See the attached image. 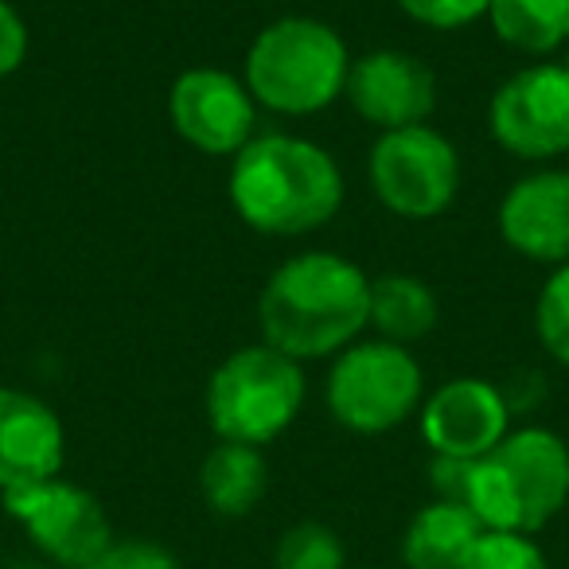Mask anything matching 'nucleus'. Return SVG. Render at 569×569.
I'll return each instance as SVG.
<instances>
[{"label": "nucleus", "mask_w": 569, "mask_h": 569, "mask_svg": "<svg viewBox=\"0 0 569 569\" xmlns=\"http://www.w3.org/2000/svg\"><path fill=\"white\" fill-rule=\"evenodd\" d=\"M258 325L261 340L297 363L340 356L371 328V277L343 253L305 250L266 281Z\"/></svg>", "instance_id": "nucleus-1"}, {"label": "nucleus", "mask_w": 569, "mask_h": 569, "mask_svg": "<svg viewBox=\"0 0 569 569\" xmlns=\"http://www.w3.org/2000/svg\"><path fill=\"white\" fill-rule=\"evenodd\" d=\"M230 203L261 234L301 238L336 219L343 176L332 152L309 137L266 133L230 157Z\"/></svg>", "instance_id": "nucleus-2"}, {"label": "nucleus", "mask_w": 569, "mask_h": 569, "mask_svg": "<svg viewBox=\"0 0 569 569\" xmlns=\"http://www.w3.org/2000/svg\"><path fill=\"white\" fill-rule=\"evenodd\" d=\"M457 503L483 530L538 535L569 503V445L553 429H511L488 457L468 460Z\"/></svg>", "instance_id": "nucleus-3"}, {"label": "nucleus", "mask_w": 569, "mask_h": 569, "mask_svg": "<svg viewBox=\"0 0 569 569\" xmlns=\"http://www.w3.org/2000/svg\"><path fill=\"white\" fill-rule=\"evenodd\" d=\"M351 51L332 24L312 17H281L253 36L242 82L253 102L289 118H309L343 98Z\"/></svg>", "instance_id": "nucleus-4"}, {"label": "nucleus", "mask_w": 569, "mask_h": 569, "mask_svg": "<svg viewBox=\"0 0 569 569\" xmlns=\"http://www.w3.org/2000/svg\"><path fill=\"white\" fill-rule=\"evenodd\" d=\"M305 395V367L261 340L230 351L214 367L207 382V421L219 441L261 449L293 426Z\"/></svg>", "instance_id": "nucleus-5"}, {"label": "nucleus", "mask_w": 569, "mask_h": 569, "mask_svg": "<svg viewBox=\"0 0 569 569\" xmlns=\"http://www.w3.org/2000/svg\"><path fill=\"white\" fill-rule=\"evenodd\" d=\"M328 410L343 429L379 437L410 421L426 402L421 363L410 348L387 340H356L328 371Z\"/></svg>", "instance_id": "nucleus-6"}, {"label": "nucleus", "mask_w": 569, "mask_h": 569, "mask_svg": "<svg viewBox=\"0 0 569 569\" xmlns=\"http://www.w3.org/2000/svg\"><path fill=\"white\" fill-rule=\"evenodd\" d=\"M367 176L387 211L426 222L452 207L460 191V157L433 126H410L379 133L371 144Z\"/></svg>", "instance_id": "nucleus-7"}, {"label": "nucleus", "mask_w": 569, "mask_h": 569, "mask_svg": "<svg viewBox=\"0 0 569 569\" xmlns=\"http://www.w3.org/2000/svg\"><path fill=\"white\" fill-rule=\"evenodd\" d=\"M0 496H4V511L24 527L32 546L56 569L90 566L113 542L110 515L82 483L56 476V480L0 491Z\"/></svg>", "instance_id": "nucleus-8"}, {"label": "nucleus", "mask_w": 569, "mask_h": 569, "mask_svg": "<svg viewBox=\"0 0 569 569\" xmlns=\"http://www.w3.org/2000/svg\"><path fill=\"white\" fill-rule=\"evenodd\" d=\"M488 129L519 160L569 152V63H530L491 94Z\"/></svg>", "instance_id": "nucleus-9"}, {"label": "nucleus", "mask_w": 569, "mask_h": 569, "mask_svg": "<svg viewBox=\"0 0 569 569\" xmlns=\"http://www.w3.org/2000/svg\"><path fill=\"white\" fill-rule=\"evenodd\" d=\"M168 118L176 133L207 157H238L258 137V102L242 79L219 67L183 71L168 90Z\"/></svg>", "instance_id": "nucleus-10"}, {"label": "nucleus", "mask_w": 569, "mask_h": 569, "mask_svg": "<svg viewBox=\"0 0 569 569\" xmlns=\"http://www.w3.org/2000/svg\"><path fill=\"white\" fill-rule=\"evenodd\" d=\"M348 102L356 113L379 133L395 129L429 126L437 110V79L421 59L410 51L379 48L351 59L348 71Z\"/></svg>", "instance_id": "nucleus-11"}, {"label": "nucleus", "mask_w": 569, "mask_h": 569, "mask_svg": "<svg viewBox=\"0 0 569 569\" xmlns=\"http://www.w3.org/2000/svg\"><path fill=\"white\" fill-rule=\"evenodd\" d=\"M421 437L433 457L480 460L511 433V406L496 382L452 379L421 402Z\"/></svg>", "instance_id": "nucleus-12"}, {"label": "nucleus", "mask_w": 569, "mask_h": 569, "mask_svg": "<svg viewBox=\"0 0 569 569\" xmlns=\"http://www.w3.org/2000/svg\"><path fill=\"white\" fill-rule=\"evenodd\" d=\"M67 433L40 395L0 387V491L63 476Z\"/></svg>", "instance_id": "nucleus-13"}, {"label": "nucleus", "mask_w": 569, "mask_h": 569, "mask_svg": "<svg viewBox=\"0 0 569 569\" xmlns=\"http://www.w3.org/2000/svg\"><path fill=\"white\" fill-rule=\"evenodd\" d=\"M499 234L519 258L569 261V172L542 168L515 183L499 203Z\"/></svg>", "instance_id": "nucleus-14"}, {"label": "nucleus", "mask_w": 569, "mask_h": 569, "mask_svg": "<svg viewBox=\"0 0 569 569\" xmlns=\"http://www.w3.org/2000/svg\"><path fill=\"white\" fill-rule=\"evenodd\" d=\"M483 527L457 499H433L410 519L402 535L406 569H460L472 546L480 542Z\"/></svg>", "instance_id": "nucleus-15"}, {"label": "nucleus", "mask_w": 569, "mask_h": 569, "mask_svg": "<svg viewBox=\"0 0 569 569\" xmlns=\"http://www.w3.org/2000/svg\"><path fill=\"white\" fill-rule=\"evenodd\" d=\"M269 488V468L261 449L238 441H219L199 465V491L207 507L222 519H242L261 503Z\"/></svg>", "instance_id": "nucleus-16"}, {"label": "nucleus", "mask_w": 569, "mask_h": 569, "mask_svg": "<svg viewBox=\"0 0 569 569\" xmlns=\"http://www.w3.org/2000/svg\"><path fill=\"white\" fill-rule=\"evenodd\" d=\"M441 320L433 289L421 277L410 273H382L371 277V328L379 340L410 348L426 340Z\"/></svg>", "instance_id": "nucleus-17"}, {"label": "nucleus", "mask_w": 569, "mask_h": 569, "mask_svg": "<svg viewBox=\"0 0 569 569\" xmlns=\"http://www.w3.org/2000/svg\"><path fill=\"white\" fill-rule=\"evenodd\" d=\"M496 36L527 56H553L569 43V0H491Z\"/></svg>", "instance_id": "nucleus-18"}, {"label": "nucleus", "mask_w": 569, "mask_h": 569, "mask_svg": "<svg viewBox=\"0 0 569 569\" xmlns=\"http://www.w3.org/2000/svg\"><path fill=\"white\" fill-rule=\"evenodd\" d=\"M273 569H348V550L325 522H297L277 538Z\"/></svg>", "instance_id": "nucleus-19"}, {"label": "nucleus", "mask_w": 569, "mask_h": 569, "mask_svg": "<svg viewBox=\"0 0 569 569\" xmlns=\"http://www.w3.org/2000/svg\"><path fill=\"white\" fill-rule=\"evenodd\" d=\"M535 328L553 363L569 367V261L546 277L542 293H538Z\"/></svg>", "instance_id": "nucleus-20"}, {"label": "nucleus", "mask_w": 569, "mask_h": 569, "mask_svg": "<svg viewBox=\"0 0 569 569\" xmlns=\"http://www.w3.org/2000/svg\"><path fill=\"white\" fill-rule=\"evenodd\" d=\"M460 569H550V561H546L542 546L535 542V535L483 530Z\"/></svg>", "instance_id": "nucleus-21"}, {"label": "nucleus", "mask_w": 569, "mask_h": 569, "mask_svg": "<svg viewBox=\"0 0 569 569\" xmlns=\"http://www.w3.org/2000/svg\"><path fill=\"white\" fill-rule=\"evenodd\" d=\"M491 0H398V9L421 28H437V32H457L468 28L472 20L488 17Z\"/></svg>", "instance_id": "nucleus-22"}, {"label": "nucleus", "mask_w": 569, "mask_h": 569, "mask_svg": "<svg viewBox=\"0 0 569 569\" xmlns=\"http://www.w3.org/2000/svg\"><path fill=\"white\" fill-rule=\"evenodd\" d=\"M82 569H180V561L172 558V550H164L160 542H149V538H113Z\"/></svg>", "instance_id": "nucleus-23"}, {"label": "nucleus", "mask_w": 569, "mask_h": 569, "mask_svg": "<svg viewBox=\"0 0 569 569\" xmlns=\"http://www.w3.org/2000/svg\"><path fill=\"white\" fill-rule=\"evenodd\" d=\"M28 56V24L12 0H0V79L20 71Z\"/></svg>", "instance_id": "nucleus-24"}, {"label": "nucleus", "mask_w": 569, "mask_h": 569, "mask_svg": "<svg viewBox=\"0 0 569 569\" xmlns=\"http://www.w3.org/2000/svg\"><path fill=\"white\" fill-rule=\"evenodd\" d=\"M20 569H48V566H20Z\"/></svg>", "instance_id": "nucleus-25"}]
</instances>
